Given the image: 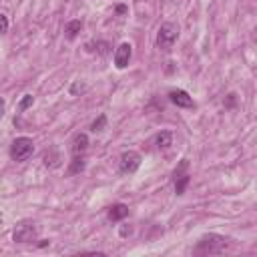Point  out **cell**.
Returning a JSON list of instances; mask_svg holds the SVG:
<instances>
[{
	"instance_id": "6da1fadb",
	"label": "cell",
	"mask_w": 257,
	"mask_h": 257,
	"mask_svg": "<svg viewBox=\"0 0 257 257\" xmlns=\"http://www.w3.org/2000/svg\"><path fill=\"white\" fill-rule=\"evenodd\" d=\"M227 245H229V243H227V237L217 235V233H209V235H203V237L197 241L193 253H195V255H215V253L225 251Z\"/></svg>"
},
{
	"instance_id": "7a4b0ae2",
	"label": "cell",
	"mask_w": 257,
	"mask_h": 257,
	"mask_svg": "<svg viewBox=\"0 0 257 257\" xmlns=\"http://www.w3.org/2000/svg\"><path fill=\"white\" fill-rule=\"evenodd\" d=\"M179 36V26L175 22H163L157 32V46L161 50H171Z\"/></svg>"
},
{
	"instance_id": "3957f363",
	"label": "cell",
	"mask_w": 257,
	"mask_h": 257,
	"mask_svg": "<svg viewBox=\"0 0 257 257\" xmlns=\"http://www.w3.org/2000/svg\"><path fill=\"white\" fill-rule=\"evenodd\" d=\"M32 153H34V143H32V139H28V137H16V139L12 141V145H10V157H12V161H16V163L26 161Z\"/></svg>"
},
{
	"instance_id": "277c9868",
	"label": "cell",
	"mask_w": 257,
	"mask_h": 257,
	"mask_svg": "<svg viewBox=\"0 0 257 257\" xmlns=\"http://www.w3.org/2000/svg\"><path fill=\"white\" fill-rule=\"evenodd\" d=\"M36 235H38V227L32 221H20L12 231V239L16 243H32Z\"/></svg>"
},
{
	"instance_id": "5b68a950",
	"label": "cell",
	"mask_w": 257,
	"mask_h": 257,
	"mask_svg": "<svg viewBox=\"0 0 257 257\" xmlns=\"http://www.w3.org/2000/svg\"><path fill=\"white\" fill-rule=\"evenodd\" d=\"M141 167V155L137 151H124L120 155V173L133 175Z\"/></svg>"
},
{
	"instance_id": "8992f818",
	"label": "cell",
	"mask_w": 257,
	"mask_h": 257,
	"mask_svg": "<svg viewBox=\"0 0 257 257\" xmlns=\"http://www.w3.org/2000/svg\"><path fill=\"white\" fill-rule=\"evenodd\" d=\"M169 100H171L175 106H179V108H193V106H195L193 98H191L189 92L183 90V88H175V90H171V92H169Z\"/></svg>"
},
{
	"instance_id": "52a82bcc",
	"label": "cell",
	"mask_w": 257,
	"mask_h": 257,
	"mask_svg": "<svg viewBox=\"0 0 257 257\" xmlns=\"http://www.w3.org/2000/svg\"><path fill=\"white\" fill-rule=\"evenodd\" d=\"M131 54H133V46L128 42H122L118 44V48L114 50V66L116 68H124L131 60Z\"/></svg>"
},
{
	"instance_id": "ba28073f",
	"label": "cell",
	"mask_w": 257,
	"mask_h": 257,
	"mask_svg": "<svg viewBox=\"0 0 257 257\" xmlns=\"http://www.w3.org/2000/svg\"><path fill=\"white\" fill-rule=\"evenodd\" d=\"M88 149V135L86 133H78L72 139V155H84V151Z\"/></svg>"
},
{
	"instance_id": "9c48e42d",
	"label": "cell",
	"mask_w": 257,
	"mask_h": 257,
	"mask_svg": "<svg viewBox=\"0 0 257 257\" xmlns=\"http://www.w3.org/2000/svg\"><path fill=\"white\" fill-rule=\"evenodd\" d=\"M126 215H128V207H126L124 203H116V205H112V207L108 209V221H112V223L122 221Z\"/></svg>"
},
{
	"instance_id": "30bf717a",
	"label": "cell",
	"mask_w": 257,
	"mask_h": 257,
	"mask_svg": "<svg viewBox=\"0 0 257 257\" xmlns=\"http://www.w3.org/2000/svg\"><path fill=\"white\" fill-rule=\"evenodd\" d=\"M60 161H62V157H60V151L56 149V147H50L46 153H44V165L46 167H58L60 165Z\"/></svg>"
},
{
	"instance_id": "8fae6325",
	"label": "cell",
	"mask_w": 257,
	"mask_h": 257,
	"mask_svg": "<svg viewBox=\"0 0 257 257\" xmlns=\"http://www.w3.org/2000/svg\"><path fill=\"white\" fill-rule=\"evenodd\" d=\"M84 167H86L84 157H82V155H74V159H72L70 165H68V175H78V173L84 171Z\"/></svg>"
},
{
	"instance_id": "7c38bea8",
	"label": "cell",
	"mask_w": 257,
	"mask_h": 257,
	"mask_svg": "<svg viewBox=\"0 0 257 257\" xmlns=\"http://www.w3.org/2000/svg\"><path fill=\"white\" fill-rule=\"evenodd\" d=\"M155 143L159 149H169L173 145V133L171 131H161L157 137H155Z\"/></svg>"
},
{
	"instance_id": "4fadbf2b",
	"label": "cell",
	"mask_w": 257,
	"mask_h": 257,
	"mask_svg": "<svg viewBox=\"0 0 257 257\" xmlns=\"http://www.w3.org/2000/svg\"><path fill=\"white\" fill-rule=\"evenodd\" d=\"M80 30H82V22H80V20H70V22L64 26V34H66V38H68V40L76 38Z\"/></svg>"
},
{
	"instance_id": "5bb4252c",
	"label": "cell",
	"mask_w": 257,
	"mask_h": 257,
	"mask_svg": "<svg viewBox=\"0 0 257 257\" xmlns=\"http://www.w3.org/2000/svg\"><path fill=\"white\" fill-rule=\"evenodd\" d=\"M189 181H191L189 173H183V175L175 177V193H177V195H183L185 189H187V185H189Z\"/></svg>"
},
{
	"instance_id": "9a60e30c",
	"label": "cell",
	"mask_w": 257,
	"mask_h": 257,
	"mask_svg": "<svg viewBox=\"0 0 257 257\" xmlns=\"http://www.w3.org/2000/svg\"><path fill=\"white\" fill-rule=\"evenodd\" d=\"M104 126H106V114H100V116L90 124V131L98 133V131H104Z\"/></svg>"
},
{
	"instance_id": "2e32d148",
	"label": "cell",
	"mask_w": 257,
	"mask_h": 257,
	"mask_svg": "<svg viewBox=\"0 0 257 257\" xmlns=\"http://www.w3.org/2000/svg\"><path fill=\"white\" fill-rule=\"evenodd\" d=\"M32 104H34V96H32V94H24L22 100L18 102V110H26V108L32 106Z\"/></svg>"
},
{
	"instance_id": "e0dca14e",
	"label": "cell",
	"mask_w": 257,
	"mask_h": 257,
	"mask_svg": "<svg viewBox=\"0 0 257 257\" xmlns=\"http://www.w3.org/2000/svg\"><path fill=\"white\" fill-rule=\"evenodd\" d=\"M0 32L2 34L8 32V16L6 14H0Z\"/></svg>"
},
{
	"instance_id": "ac0fdd59",
	"label": "cell",
	"mask_w": 257,
	"mask_h": 257,
	"mask_svg": "<svg viewBox=\"0 0 257 257\" xmlns=\"http://www.w3.org/2000/svg\"><path fill=\"white\" fill-rule=\"evenodd\" d=\"M116 12H118V14H124V12H126V6H124V4H118V6H116Z\"/></svg>"
},
{
	"instance_id": "d6986e66",
	"label": "cell",
	"mask_w": 257,
	"mask_h": 257,
	"mask_svg": "<svg viewBox=\"0 0 257 257\" xmlns=\"http://www.w3.org/2000/svg\"><path fill=\"white\" fill-rule=\"evenodd\" d=\"M128 233H131V227H122V229H120V235H122V237H126Z\"/></svg>"
}]
</instances>
